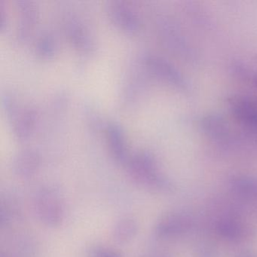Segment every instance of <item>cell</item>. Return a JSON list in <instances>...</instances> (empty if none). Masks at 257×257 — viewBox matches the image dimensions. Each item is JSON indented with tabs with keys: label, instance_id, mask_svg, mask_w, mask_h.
I'll return each mask as SVG.
<instances>
[{
	"label": "cell",
	"instance_id": "obj_5",
	"mask_svg": "<svg viewBox=\"0 0 257 257\" xmlns=\"http://www.w3.org/2000/svg\"><path fill=\"white\" fill-rule=\"evenodd\" d=\"M230 189L235 195L244 198H257V178L239 176L231 179Z\"/></svg>",
	"mask_w": 257,
	"mask_h": 257
},
{
	"label": "cell",
	"instance_id": "obj_3",
	"mask_svg": "<svg viewBox=\"0 0 257 257\" xmlns=\"http://www.w3.org/2000/svg\"><path fill=\"white\" fill-rule=\"evenodd\" d=\"M215 229L222 238L231 241L241 240L246 234L244 225L239 219L231 216L220 218L216 222Z\"/></svg>",
	"mask_w": 257,
	"mask_h": 257
},
{
	"label": "cell",
	"instance_id": "obj_7",
	"mask_svg": "<svg viewBox=\"0 0 257 257\" xmlns=\"http://www.w3.org/2000/svg\"><path fill=\"white\" fill-rule=\"evenodd\" d=\"M90 257H122L118 251L112 248L103 246H94L91 248L89 253Z\"/></svg>",
	"mask_w": 257,
	"mask_h": 257
},
{
	"label": "cell",
	"instance_id": "obj_6",
	"mask_svg": "<svg viewBox=\"0 0 257 257\" xmlns=\"http://www.w3.org/2000/svg\"><path fill=\"white\" fill-rule=\"evenodd\" d=\"M237 114L243 117V119L249 121V124L257 127V106L249 102L240 100L234 106Z\"/></svg>",
	"mask_w": 257,
	"mask_h": 257
},
{
	"label": "cell",
	"instance_id": "obj_1",
	"mask_svg": "<svg viewBox=\"0 0 257 257\" xmlns=\"http://www.w3.org/2000/svg\"><path fill=\"white\" fill-rule=\"evenodd\" d=\"M36 208L39 219L47 226H58L64 219L62 199L55 188L46 187L40 190L37 197Z\"/></svg>",
	"mask_w": 257,
	"mask_h": 257
},
{
	"label": "cell",
	"instance_id": "obj_4",
	"mask_svg": "<svg viewBox=\"0 0 257 257\" xmlns=\"http://www.w3.org/2000/svg\"><path fill=\"white\" fill-rule=\"evenodd\" d=\"M138 222L134 218L126 216L121 218L112 228V237L118 243H126L132 241L138 234Z\"/></svg>",
	"mask_w": 257,
	"mask_h": 257
},
{
	"label": "cell",
	"instance_id": "obj_2",
	"mask_svg": "<svg viewBox=\"0 0 257 257\" xmlns=\"http://www.w3.org/2000/svg\"><path fill=\"white\" fill-rule=\"evenodd\" d=\"M193 217L185 212L175 211L165 214L156 224V233L159 237L168 238L189 232L193 228Z\"/></svg>",
	"mask_w": 257,
	"mask_h": 257
},
{
	"label": "cell",
	"instance_id": "obj_9",
	"mask_svg": "<svg viewBox=\"0 0 257 257\" xmlns=\"http://www.w3.org/2000/svg\"><path fill=\"white\" fill-rule=\"evenodd\" d=\"M241 257H252V256H251V255H249V254H243V255H242Z\"/></svg>",
	"mask_w": 257,
	"mask_h": 257
},
{
	"label": "cell",
	"instance_id": "obj_8",
	"mask_svg": "<svg viewBox=\"0 0 257 257\" xmlns=\"http://www.w3.org/2000/svg\"><path fill=\"white\" fill-rule=\"evenodd\" d=\"M154 257H171L170 255H168V254L165 253H159L158 255H156V256Z\"/></svg>",
	"mask_w": 257,
	"mask_h": 257
}]
</instances>
